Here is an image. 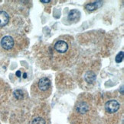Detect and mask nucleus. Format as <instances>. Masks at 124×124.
Returning a JSON list of instances; mask_svg holds the SVG:
<instances>
[{
	"mask_svg": "<svg viewBox=\"0 0 124 124\" xmlns=\"http://www.w3.org/2000/svg\"><path fill=\"white\" fill-rule=\"evenodd\" d=\"M32 91L35 90V92L41 96L48 95L51 92V83L48 78H41L32 85Z\"/></svg>",
	"mask_w": 124,
	"mask_h": 124,
	"instance_id": "1",
	"label": "nucleus"
},
{
	"mask_svg": "<svg viewBox=\"0 0 124 124\" xmlns=\"http://www.w3.org/2000/svg\"><path fill=\"white\" fill-rule=\"evenodd\" d=\"M54 50L56 54H65L70 50V43L65 40H57L54 44Z\"/></svg>",
	"mask_w": 124,
	"mask_h": 124,
	"instance_id": "2",
	"label": "nucleus"
},
{
	"mask_svg": "<svg viewBox=\"0 0 124 124\" xmlns=\"http://www.w3.org/2000/svg\"><path fill=\"white\" fill-rule=\"evenodd\" d=\"M90 105L87 101H79L75 107V113L78 115L86 116L90 114Z\"/></svg>",
	"mask_w": 124,
	"mask_h": 124,
	"instance_id": "3",
	"label": "nucleus"
},
{
	"mask_svg": "<svg viewBox=\"0 0 124 124\" xmlns=\"http://www.w3.org/2000/svg\"><path fill=\"white\" fill-rule=\"evenodd\" d=\"M120 104L119 102L116 100H110L106 103L105 104V110L106 113L109 114H114L117 112L118 110L120 109Z\"/></svg>",
	"mask_w": 124,
	"mask_h": 124,
	"instance_id": "4",
	"label": "nucleus"
},
{
	"mask_svg": "<svg viewBox=\"0 0 124 124\" xmlns=\"http://www.w3.org/2000/svg\"><path fill=\"white\" fill-rule=\"evenodd\" d=\"M1 46L3 49L9 50L12 49L15 46V40L14 38L11 36H5L1 40Z\"/></svg>",
	"mask_w": 124,
	"mask_h": 124,
	"instance_id": "5",
	"label": "nucleus"
},
{
	"mask_svg": "<svg viewBox=\"0 0 124 124\" xmlns=\"http://www.w3.org/2000/svg\"><path fill=\"white\" fill-rule=\"evenodd\" d=\"M9 21V15L5 11H0V27H4Z\"/></svg>",
	"mask_w": 124,
	"mask_h": 124,
	"instance_id": "6",
	"label": "nucleus"
},
{
	"mask_svg": "<svg viewBox=\"0 0 124 124\" xmlns=\"http://www.w3.org/2000/svg\"><path fill=\"white\" fill-rule=\"evenodd\" d=\"M102 4H103V2H102L101 1H96L94 2L88 3L85 5V8L87 11L92 12V11H94V10H96L97 8H99L102 5Z\"/></svg>",
	"mask_w": 124,
	"mask_h": 124,
	"instance_id": "7",
	"label": "nucleus"
},
{
	"mask_svg": "<svg viewBox=\"0 0 124 124\" xmlns=\"http://www.w3.org/2000/svg\"><path fill=\"white\" fill-rule=\"evenodd\" d=\"M80 12L76 9H73L70 12L69 15H68V20L71 21H77L80 18Z\"/></svg>",
	"mask_w": 124,
	"mask_h": 124,
	"instance_id": "8",
	"label": "nucleus"
},
{
	"mask_svg": "<svg viewBox=\"0 0 124 124\" xmlns=\"http://www.w3.org/2000/svg\"><path fill=\"white\" fill-rule=\"evenodd\" d=\"M96 75L94 72H87L84 75V79L87 83H93L95 82Z\"/></svg>",
	"mask_w": 124,
	"mask_h": 124,
	"instance_id": "9",
	"label": "nucleus"
},
{
	"mask_svg": "<svg viewBox=\"0 0 124 124\" xmlns=\"http://www.w3.org/2000/svg\"><path fill=\"white\" fill-rule=\"evenodd\" d=\"M31 124H46L45 120L41 116H37L35 119L32 120Z\"/></svg>",
	"mask_w": 124,
	"mask_h": 124,
	"instance_id": "10",
	"label": "nucleus"
},
{
	"mask_svg": "<svg viewBox=\"0 0 124 124\" xmlns=\"http://www.w3.org/2000/svg\"><path fill=\"white\" fill-rule=\"evenodd\" d=\"M14 96L16 99L21 100L23 98V91L21 90H16L14 91Z\"/></svg>",
	"mask_w": 124,
	"mask_h": 124,
	"instance_id": "11",
	"label": "nucleus"
},
{
	"mask_svg": "<svg viewBox=\"0 0 124 124\" xmlns=\"http://www.w3.org/2000/svg\"><path fill=\"white\" fill-rule=\"evenodd\" d=\"M123 52H120L118 53V55L116 56L115 60L117 63H120L123 61Z\"/></svg>",
	"mask_w": 124,
	"mask_h": 124,
	"instance_id": "12",
	"label": "nucleus"
},
{
	"mask_svg": "<svg viewBox=\"0 0 124 124\" xmlns=\"http://www.w3.org/2000/svg\"><path fill=\"white\" fill-rule=\"evenodd\" d=\"M51 1H41V2L42 3H48V2H50Z\"/></svg>",
	"mask_w": 124,
	"mask_h": 124,
	"instance_id": "13",
	"label": "nucleus"
}]
</instances>
